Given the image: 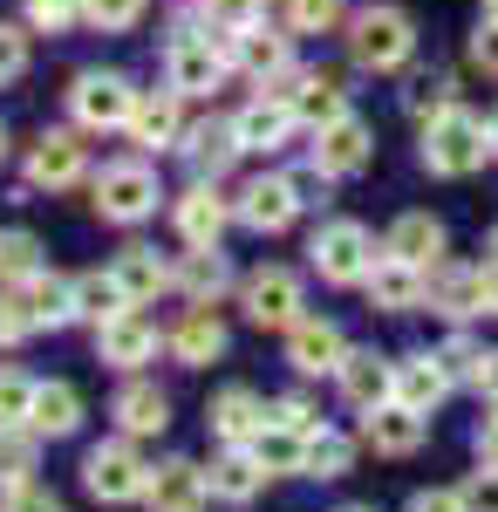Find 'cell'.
Listing matches in <instances>:
<instances>
[{
  "instance_id": "obj_13",
  "label": "cell",
  "mask_w": 498,
  "mask_h": 512,
  "mask_svg": "<svg viewBox=\"0 0 498 512\" xmlns=\"http://www.w3.org/2000/svg\"><path fill=\"white\" fill-rule=\"evenodd\" d=\"M96 355L110 369H144V362H157V328L137 308H123V315L96 321Z\"/></svg>"
},
{
  "instance_id": "obj_44",
  "label": "cell",
  "mask_w": 498,
  "mask_h": 512,
  "mask_svg": "<svg viewBox=\"0 0 498 512\" xmlns=\"http://www.w3.org/2000/svg\"><path fill=\"white\" fill-rule=\"evenodd\" d=\"M82 21V0H28V28L35 35H62Z\"/></svg>"
},
{
  "instance_id": "obj_20",
  "label": "cell",
  "mask_w": 498,
  "mask_h": 512,
  "mask_svg": "<svg viewBox=\"0 0 498 512\" xmlns=\"http://www.w3.org/2000/svg\"><path fill=\"white\" fill-rule=\"evenodd\" d=\"M383 253H389V260H410V267L430 274V267L444 260V219H430V212H403V219L389 226Z\"/></svg>"
},
{
  "instance_id": "obj_42",
  "label": "cell",
  "mask_w": 498,
  "mask_h": 512,
  "mask_svg": "<svg viewBox=\"0 0 498 512\" xmlns=\"http://www.w3.org/2000/svg\"><path fill=\"white\" fill-rule=\"evenodd\" d=\"M28 424L21 431H0V485L14 492V485H28V472H35V444H28Z\"/></svg>"
},
{
  "instance_id": "obj_7",
  "label": "cell",
  "mask_w": 498,
  "mask_h": 512,
  "mask_svg": "<svg viewBox=\"0 0 498 512\" xmlns=\"http://www.w3.org/2000/svg\"><path fill=\"white\" fill-rule=\"evenodd\" d=\"M82 485H89V499H103V506H130V499H144L151 465H144L130 444H96V451L82 458Z\"/></svg>"
},
{
  "instance_id": "obj_60",
  "label": "cell",
  "mask_w": 498,
  "mask_h": 512,
  "mask_svg": "<svg viewBox=\"0 0 498 512\" xmlns=\"http://www.w3.org/2000/svg\"><path fill=\"white\" fill-rule=\"evenodd\" d=\"M0 158H7V123H0Z\"/></svg>"
},
{
  "instance_id": "obj_36",
  "label": "cell",
  "mask_w": 498,
  "mask_h": 512,
  "mask_svg": "<svg viewBox=\"0 0 498 512\" xmlns=\"http://www.w3.org/2000/svg\"><path fill=\"white\" fill-rule=\"evenodd\" d=\"M130 308V294H123V280L110 267H96V274H76V321H110Z\"/></svg>"
},
{
  "instance_id": "obj_10",
  "label": "cell",
  "mask_w": 498,
  "mask_h": 512,
  "mask_svg": "<svg viewBox=\"0 0 498 512\" xmlns=\"http://www.w3.org/2000/svg\"><path fill=\"white\" fill-rule=\"evenodd\" d=\"M369 158H376V137H369V123L355 117V110H342L335 123L314 130V164H321L328 178H355Z\"/></svg>"
},
{
  "instance_id": "obj_28",
  "label": "cell",
  "mask_w": 498,
  "mask_h": 512,
  "mask_svg": "<svg viewBox=\"0 0 498 512\" xmlns=\"http://www.w3.org/2000/svg\"><path fill=\"white\" fill-rule=\"evenodd\" d=\"M110 274L123 280V294H130V308H144V301H157V294H164V287H178V274H171V267L157 260L151 246H123V253H116V267H110Z\"/></svg>"
},
{
  "instance_id": "obj_57",
  "label": "cell",
  "mask_w": 498,
  "mask_h": 512,
  "mask_svg": "<svg viewBox=\"0 0 498 512\" xmlns=\"http://www.w3.org/2000/svg\"><path fill=\"white\" fill-rule=\"evenodd\" d=\"M485 315H498V260H485Z\"/></svg>"
},
{
  "instance_id": "obj_56",
  "label": "cell",
  "mask_w": 498,
  "mask_h": 512,
  "mask_svg": "<svg viewBox=\"0 0 498 512\" xmlns=\"http://www.w3.org/2000/svg\"><path fill=\"white\" fill-rule=\"evenodd\" d=\"M471 383H478V390L498 403V349H492V355H478V376H471Z\"/></svg>"
},
{
  "instance_id": "obj_8",
  "label": "cell",
  "mask_w": 498,
  "mask_h": 512,
  "mask_svg": "<svg viewBox=\"0 0 498 512\" xmlns=\"http://www.w3.org/2000/svg\"><path fill=\"white\" fill-rule=\"evenodd\" d=\"M82 171H89V144L76 130H41L28 144V185L35 192H69Z\"/></svg>"
},
{
  "instance_id": "obj_40",
  "label": "cell",
  "mask_w": 498,
  "mask_h": 512,
  "mask_svg": "<svg viewBox=\"0 0 498 512\" xmlns=\"http://www.w3.org/2000/svg\"><path fill=\"white\" fill-rule=\"evenodd\" d=\"M144 7H151V0H82V21L103 28V35H130V28L144 21Z\"/></svg>"
},
{
  "instance_id": "obj_53",
  "label": "cell",
  "mask_w": 498,
  "mask_h": 512,
  "mask_svg": "<svg viewBox=\"0 0 498 512\" xmlns=\"http://www.w3.org/2000/svg\"><path fill=\"white\" fill-rule=\"evenodd\" d=\"M410 512H471V506H464V492H417Z\"/></svg>"
},
{
  "instance_id": "obj_62",
  "label": "cell",
  "mask_w": 498,
  "mask_h": 512,
  "mask_svg": "<svg viewBox=\"0 0 498 512\" xmlns=\"http://www.w3.org/2000/svg\"><path fill=\"white\" fill-rule=\"evenodd\" d=\"M348 512H369V506H348Z\"/></svg>"
},
{
  "instance_id": "obj_31",
  "label": "cell",
  "mask_w": 498,
  "mask_h": 512,
  "mask_svg": "<svg viewBox=\"0 0 498 512\" xmlns=\"http://www.w3.org/2000/svg\"><path fill=\"white\" fill-rule=\"evenodd\" d=\"M185 158H192V171L198 178H226L232 171V158H239V137H232V123H198V130H185V144H178Z\"/></svg>"
},
{
  "instance_id": "obj_30",
  "label": "cell",
  "mask_w": 498,
  "mask_h": 512,
  "mask_svg": "<svg viewBox=\"0 0 498 512\" xmlns=\"http://www.w3.org/2000/svg\"><path fill=\"white\" fill-rule=\"evenodd\" d=\"M171 355H178L185 369L219 362V355H226V321L212 315V308H192V315L178 321V335H171Z\"/></svg>"
},
{
  "instance_id": "obj_58",
  "label": "cell",
  "mask_w": 498,
  "mask_h": 512,
  "mask_svg": "<svg viewBox=\"0 0 498 512\" xmlns=\"http://www.w3.org/2000/svg\"><path fill=\"white\" fill-rule=\"evenodd\" d=\"M478 7H485V21H498V0H478Z\"/></svg>"
},
{
  "instance_id": "obj_48",
  "label": "cell",
  "mask_w": 498,
  "mask_h": 512,
  "mask_svg": "<svg viewBox=\"0 0 498 512\" xmlns=\"http://www.w3.org/2000/svg\"><path fill=\"white\" fill-rule=\"evenodd\" d=\"M430 355L444 362L451 383H458V376H478V349H471V342H444V349H430Z\"/></svg>"
},
{
  "instance_id": "obj_41",
  "label": "cell",
  "mask_w": 498,
  "mask_h": 512,
  "mask_svg": "<svg viewBox=\"0 0 498 512\" xmlns=\"http://www.w3.org/2000/svg\"><path fill=\"white\" fill-rule=\"evenodd\" d=\"M348 7L342 0H287V28L294 35H328V28H342Z\"/></svg>"
},
{
  "instance_id": "obj_51",
  "label": "cell",
  "mask_w": 498,
  "mask_h": 512,
  "mask_svg": "<svg viewBox=\"0 0 498 512\" xmlns=\"http://www.w3.org/2000/svg\"><path fill=\"white\" fill-rule=\"evenodd\" d=\"M471 62H478L485 76H498V21H478V35H471Z\"/></svg>"
},
{
  "instance_id": "obj_25",
  "label": "cell",
  "mask_w": 498,
  "mask_h": 512,
  "mask_svg": "<svg viewBox=\"0 0 498 512\" xmlns=\"http://www.w3.org/2000/svg\"><path fill=\"white\" fill-rule=\"evenodd\" d=\"M110 417L123 424V437H157L171 424V396L157 390V383H123L110 403Z\"/></svg>"
},
{
  "instance_id": "obj_29",
  "label": "cell",
  "mask_w": 498,
  "mask_h": 512,
  "mask_svg": "<svg viewBox=\"0 0 498 512\" xmlns=\"http://www.w3.org/2000/svg\"><path fill=\"white\" fill-rule=\"evenodd\" d=\"M287 110L307 123V130H321V123H335L348 110V89L335 76H321V69H301V82H294V96H287Z\"/></svg>"
},
{
  "instance_id": "obj_2",
  "label": "cell",
  "mask_w": 498,
  "mask_h": 512,
  "mask_svg": "<svg viewBox=\"0 0 498 512\" xmlns=\"http://www.w3.org/2000/svg\"><path fill=\"white\" fill-rule=\"evenodd\" d=\"M492 158V130L471 117V110H444V117L423 123V171H437V178H471L478 164Z\"/></svg>"
},
{
  "instance_id": "obj_4",
  "label": "cell",
  "mask_w": 498,
  "mask_h": 512,
  "mask_svg": "<svg viewBox=\"0 0 498 512\" xmlns=\"http://www.w3.org/2000/svg\"><path fill=\"white\" fill-rule=\"evenodd\" d=\"M307 253H314V274L335 280V287H362L369 267L383 260V253H376V239H369V226H355V219H328V226L314 233Z\"/></svg>"
},
{
  "instance_id": "obj_27",
  "label": "cell",
  "mask_w": 498,
  "mask_h": 512,
  "mask_svg": "<svg viewBox=\"0 0 498 512\" xmlns=\"http://www.w3.org/2000/svg\"><path fill=\"white\" fill-rule=\"evenodd\" d=\"M205 485H212V499H226V506H253L260 485H267V472H260V458H253L246 444H226V458L205 472Z\"/></svg>"
},
{
  "instance_id": "obj_39",
  "label": "cell",
  "mask_w": 498,
  "mask_h": 512,
  "mask_svg": "<svg viewBox=\"0 0 498 512\" xmlns=\"http://www.w3.org/2000/svg\"><path fill=\"white\" fill-rule=\"evenodd\" d=\"M28 274H41V239L35 233H0V280L21 287Z\"/></svg>"
},
{
  "instance_id": "obj_9",
  "label": "cell",
  "mask_w": 498,
  "mask_h": 512,
  "mask_svg": "<svg viewBox=\"0 0 498 512\" xmlns=\"http://www.w3.org/2000/svg\"><path fill=\"white\" fill-rule=\"evenodd\" d=\"M239 301H246V321H253V328H294V321H301V274L260 267V274H246Z\"/></svg>"
},
{
  "instance_id": "obj_43",
  "label": "cell",
  "mask_w": 498,
  "mask_h": 512,
  "mask_svg": "<svg viewBox=\"0 0 498 512\" xmlns=\"http://www.w3.org/2000/svg\"><path fill=\"white\" fill-rule=\"evenodd\" d=\"M198 7H205V21H212L219 35H239V28L267 21V0H198Z\"/></svg>"
},
{
  "instance_id": "obj_23",
  "label": "cell",
  "mask_w": 498,
  "mask_h": 512,
  "mask_svg": "<svg viewBox=\"0 0 498 512\" xmlns=\"http://www.w3.org/2000/svg\"><path fill=\"white\" fill-rule=\"evenodd\" d=\"M205 492H212V485H205V472H198L192 458L151 465V485H144L151 512H198V499H205Z\"/></svg>"
},
{
  "instance_id": "obj_47",
  "label": "cell",
  "mask_w": 498,
  "mask_h": 512,
  "mask_svg": "<svg viewBox=\"0 0 498 512\" xmlns=\"http://www.w3.org/2000/svg\"><path fill=\"white\" fill-rule=\"evenodd\" d=\"M464 506L471 512H498V465H478V478L464 485Z\"/></svg>"
},
{
  "instance_id": "obj_35",
  "label": "cell",
  "mask_w": 498,
  "mask_h": 512,
  "mask_svg": "<svg viewBox=\"0 0 498 512\" xmlns=\"http://www.w3.org/2000/svg\"><path fill=\"white\" fill-rule=\"evenodd\" d=\"M253 458H260V472H301V458H307V431H287V424H260L253 431V444H246Z\"/></svg>"
},
{
  "instance_id": "obj_34",
  "label": "cell",
  "mask_w": 498,
  "mask_h": 512,
  "mask_svg": "<svg viewBox=\"0 0 498 512\" xmlns=\"http://www.w3.org/2000/svg\"><path fill=\"white\" fill-rule=\"evenodd\" d=\"M226 280H232V267L219 260V246H192V253H185V267H178V287L192 294L198 308H212V301L226 294Z\"/></svg>"
},
{
  "instance_id": "obj_38",
  "label": "cell",
  "mask_w": 498,
  "mask_h": 512,
  "mask_svg": "<svg viewBox=\"0 0 498 512\" xmlns=\"http://www.w3.org/2000/svg\"><path fill=\"white\" fill-rule=\"evenodd\" d=\"M35 376H21V369H0V431H21L28 424V410H35Z\"/></svg>"
},
{
  "instance_id": "obj_52",
  "label": "cell",
  "mask_w": 498,
  "mask_h": 512,
  "mask_svg": "<svg viewBox=\"0 0 498 512\" xmlns=\"http://www.w3.org/2000/svg\"><path fill=\"white\" fill-rule=\"evenodd\" d=\"M267 417H273V424H287V431H314V410H307L301 396H280Z\"/></svg>"
},
{
  "instance_id": "obj_14",
  "label": "cell",
  "mask_w": 498,
  "mask_h": 512,
  "mask_svg": "<svg viewBox=\"0 0 498 512\" xmlns=\"http://www.w3.org/2000/svg\"><path fill=\"white\" fill-rule=\"evenodd\" d=\"M232 212H239V226H253V233H287L294 212H301V192H294V178H253Z\"/></svg>"
},
{
  "instance_id": "obj_32",
  "label": "cell",
  "mask_w": 498,
  "mask_h": 512,
  "mask_svg": "<svg viewBox=\"0 0 498 512\" xmlns=\"http://www.w3.org/2000/svg\"><path fill=\"white\" fill-rule=\"evenodd\" d=\"M260 424H267V403L253 390H219L212 396V437H219V444H253Z\"/></svg>"
},
{
  "instance_id": "obj_59",
  "label": "cell",
  "mask_w": 498,
  "mask_h": 512,
  "mask_svg": "<svg viewBox=\"0 0 498 512\" xmlns=\"http://www.w3.org/2000/svg\"><path fill=\"white\" fill-rule=\"evenodd\" d=\"M485 253H492V260H498V226H492V239H485Z\"/></svg>"
},
{
  "instance_id": "obj_45",
  "label": "cell",
  "mask_w": 498,
  "mask_h": 512,
  "mask_svg": "<svg viewBox=\"0 0 498 512\" xmlns=\"http://www.w3.org/2000/svg\"><path fill=\"white\" fill-rule=\"evenodd\" d=\"M21 69H28V35H21L14 21H0V89L21 82Z\"/></svg>"
},
{
  "instance_id": "obj_15",
  "label": "cell",
  "mask_w": 498,
  "mask_h": 512,
  "mask_svg": "<svg viewBox=\"0 0 498 512\" xmlns=\"http://www.w3.org/2000/svg\"><path fill=\"white\" fill-rule=\"evenodd\" d=\"M423 301L437 308V315H451V321H464V315H485V267H430L423 274Z\"/></svg>"
},
{
  "instance_id": "obj_3",
  "label": "cell",
  "mask_w": 498,
  "mask_h": 512,
  "mask_svg": "<svg viewBox=\"0 0 498 512\" xmlns=\"http://www.w3.org/2000/svg\"><path fill=\"white\" fill-rule=\"evenodd\" d=\"M232 69V41L226 35H205V28H178L171 48H164V82L178 96H212Z\"/></svg>"
},
{
  "instance_id": "obj_33",
  "label": "cell",
  "mask_w": 498,
  "mask_h": 512,
  "mask_svg": "<svg viewBox=\"0 0 498 512\" xmlns=\"http://www.w3.org/2000/svg\"><path fill=\"white\" fill-rule=\"evenodd\" d=\"M82 424V396L69 383H41L35 390V410H28V431L35 437H69Z\"/></svg>"
},
{
  "instance_id": "obj_11",
  "label": "cell",
  "mask_w": 498,
  "mask_h": 512,
  "mask_svg": "<svg viewBox=\"0 0 498 512\" xmlns=\"http://www.w3.org/2000/svg\"><path fill=\"white\" fill-rule=\"evenodd\" d=\"M185 96L164 82V89H144L137 96V110H130V144L137 151H178L185 144V110H178Z\"/></svg>"
},
{
  "instance_id": "obj_6",
  "label": "cell",
  "mask_w": 498,
  "mask_h": 512,
  "mask_svg": "<svg viewBox=\"0 0 498 512\" xmlns=\"http://www.w3.org/2000/svg\"><path fill=\"white\" fill-rule=\"evenodd\" d=\"M157 171L151 164H103L96 171V212L116 219V226H137V219H151L157 212Z\"/></svg>"
},
{
  "instance_id": "obj_12",
  "label": "cell",
  "mask_w": 498,
  "mask_h": 512,
  "mask_svg": "<svg viewBox=\"0 0 498 512\" xmlns=\"http://www.w3.org/2000/svg\"><path fill=\"white\" fill-rule=\"evenodd\" d=\"M171 219H178L185 246H219V239H226V226L239 219V212H232V198H219V185H212V178H198L192 192L171 205Z\"/></svg>"
},
{
  "instance_id": "obj_54",
  "label": "cell",
  "mask_w": 498,
  "mask_h": 512,
  "mask_svg": "<svg viewBox=\"0 0 498 512\" xmlns=\"http://www.w3.org/2000/svg\"><path fill=\"white\" fill-rule=\"evenodd\" d=\"M328 185H335V178H328L321 164H307V171H294V192H301V205H314V198L328 192Z\"/></svg>"
},
{
  "instance_id": "obj_37",
  "label": "cell",
  "mask_w": 498,
  "mask_h": 512,
  "mask_svg": "<svg viewBox=\"0 0 498 512\" xmlns=\"http://www.w3.org/2000/svg\"><path fill=\"white\" fill-rule=\"evenodd\" d=\"M348 458H355V444L342 431H307V458H301L307 478H342Z\"/></svg>"
},
{
  "instance_id": "obj_18",
  "label": "cell",
  "mask_w": 498,
  "mask_h": 512,
  "mask_svg": "<svg viewBox=\"0 0 498 512\" xmlns=\"http://www.w3.org/2000/svg\"><path fill=\"white\" fill-rule=\"evenodd\" d=\"M335 376H342V396L355 403V410H376V403L396 396V362L376 355V349H348Z\"/></svg>"
},
{
  "instance_id": "obj_24",
  "label": "cell",
  "mask_w": 498,
  "mask_h": 512,
  "mask_svg": "<svg viewBox=\"0 0 498 512\" xmlns=\"http://www.w3.org/2000/svg\"><path fill=\"white\" fill-rule=\"evenodd\" d=\"M362 287H369V301H376L383 315H410V308H423V267H410V260H389L383 253Z\"/></svg>"
},
{
  "instance_id": "obj_61",
  "label": "cell",
  "mask_w": 498,
  "mask_h": 512,
  "mask_svg": "<svg viewBox=\"0 0 498 512\" xmlns=\"http://www.w3.org/2000/svg\"><path fill=\"white\" fill-rule=\"evenodd\" d=\"M492 151H498V117H492Z\"/></svg>"
},
{
  "instance_id": "obj_50",
  "label": "cell",
  "mask_w": 498,
  "mask_h": 512,
  "mask_svg": "<svg viewBox=\"0 0 498 512\" xmlns=\"http://www.w3.org/2000/svg\"><path fill=\"white\" fill-rule=\"evenodd\" d=\"M0 512H62V499H55V492H41V485H14Z\"/></svg>"
},
{
  "instance_id": "obj_5",
  "label": "cell",
  "mask_w": 498,
  "mask_h": 512,
  "mask_svg": "<svg viewBox=\"0 0 498 512\" xmlns=\"http://www.w3.org/2000/svg\"><path fill=\"white\" fill-rule=\"evenodd\" d=\"M137 96L144 89H130V76H116V69H82L76 89H69V110H76L82 130H130Z\"/></svg>"
},
{
  "instance_id": "obj_1",
  "label": "cell",
  "mask_w": 498,
  "mask_h": 512,
  "mask_svg": "<svg viewBox=\"0 0 498 512\" xmlns=\"http://www.w3.org/2000/svg\"><path fill=\"white\" fill-rule=\"evenodd\" d=\"M410 55H417V21H410L403 7L376 0V7H355V14H348V62H355V69L396 76Z\"/></svg>"
},
{
  "instance_id": "obj_46",
  "label": "cell",
  "mask_w": 498,
  "mask_h": 512,
  "mask_svg": "<svg viewBox=\"0 0 498 512\" xmlns=\"http://www.w3.org/2000/svg\"><path fill=\"white\" fill-rule=\"evenodd\" d=\"M21 335H35V321L21 308V294L7 287V294H0V342H21Z\"/></svg>"
},
{
  "instance_id": "obj_26",
  "label": "cell",
  "mask_w": 498,
  "mask_h": 512,
  "mask_svg": "<svg viewBox=\"0 0 498 512\" xmlns=\"http://www.w3.org/2000/svg\"><path fill=\"white\" fill-rule=\"evenodd\" d=\"M444 396H451V376H444L437 355H410V362H396V403H403V410L430 417Z\"/></svg>"
},
{
  "instance_id": "obj_55",
  "label": "cell",
  "mask_w": 498,
  "mask_h": 512,
  "mask_svg": "<svg viewBox=\"0 0 498 512\" xmlns=\"http://www.w3.org/2000/svg\"><path fill=\"white\" fill-rule=\"evenodd\" d=\"M478 465H498V410L478 424Z\"/></svg>"
},
{
  "instance_id": "obj_22",
  "label": "cell",
  "mask_w": 498,
  "mask_h": 512,
  "mask_svg": "<svg viewBox=\"0 0 498 512\" xmlns=\"http://www.w3.org/2000/svg\"><path fill=\"white\" fill-rule=\"evenodd\" d=\"M362 437H369L383 458H410V451L423 444V417L389 396V403H376V410H362Z\"/></svg>"
},
{
  "instance_id": "obj_19",
  "label": "cell",
  "mask_w": 498,
  "mask_h": 512,
  "mask_svg": "<svg viewBox=\"0 0 498 512\" xmlns=\"http://www.w3.org/2000/svg\"><path fill=\"white\" fill-rule=\"evenodd\" d=\"M294 123L301 117H294L280 96H253V103L232 117V137H239V151H260V158H267V151H280V144L294 137Z\"/></svg>"
},
{
  "instance_id": "obj_21",
  "label": "cell",
  "mask_w": 498,
  "mask_h": 512,
  "mask_svg": "<svg viewBox=\"0 0 498 512\" xmlns=\"http://www.w3.org/2000/svg\"><path fill=\"white\" fill-rule=\"evenodd\" d=\"M14 294H21V308H28V321H35V328H69V321H76V280L48 274V267H41V274H28Z\"/></svg>"
},
{
  "instance_id": "obj_49",
  "label": "cell",
  "mask_w": 498,
  "mask_h": 512,
  "mask_svg": "<svg viewBox=\"0 0 498 512\" xmlns=\"http://www.w3.org/2000/svg\"><path fill=\"white\" fill-rule=\"evenodd\" d=\"M451 110V82H423V96H410V117L430 123V117H444Z\"/></svg>"
},
{
  "instance_id": "obj_17",
  "label": "cell",
  "mask_w": 498,
  "mask_h": 512,
  "mask_svg": "<svg viewBox=\"0 0 498 512\" xmlns=\"http://www.w3.org/2000/svg\"><path fill=\"white\" fill-rule=\"evenodd\" d=\"M232 41V69H246L253 82H273V76H287L294 69V48H287V35L280 28H267V21H253V28H239Z\"/></svg>"
},
{
  "instance_id": "obj_16",
  "label": "cell",
  "mask_w": 498,
  "mask_h": 512,
  "mask_svg": "<svg viewBox=\"0 0 498 512\" xmlns=\"http://www.w3.org/2000/svg\"><path fill=\"white\" fill-rule=\"evenodd\" d=\"M342 355H348V342H342V328H335V321L301 315L294 328H287V362H294L301 376H335V369H342Z\"/></svg>"
}]
</instances>
